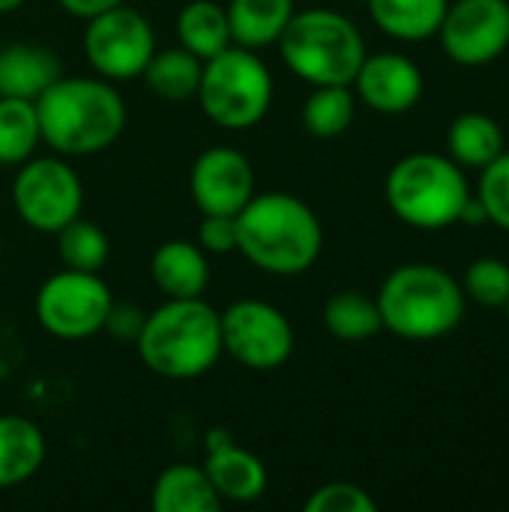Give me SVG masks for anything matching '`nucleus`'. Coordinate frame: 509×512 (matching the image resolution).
I'll use <instances>...</instances> for the list:
<instances>
[{
    "mask_svg": "<svg viewBox=\"0 0 509 512\" xmlns=\"http://www.w3.org/2000/svg\"><path fill=\"white\" fill-rule=\"evenodd\" d=\"M42 429L18 414H0V489L27 483L45 462Z\"/></svg>",
    "mask_w": 509,
    "mask_h": 512,
    "instance_id": "18",
    "label": "nucleus"
},
{
    "mask_svg": "<svg viewBox=\"0 0 509 512\" xmlns=\"http://www.w3.org/2000/svg\"><path fill=\"white\" fill-rule=\"evenodd\" d=\"M384 198L399 222L417 231H441L462 219L471 183L450 156L408 153L390 168Z\"/></svg>",
    "mask_w": 509,
    "mask_h": 512,
    "instance_id": "6",
    "label": "nucleus"
},
{
    "mask_svg": "<svg viewBox=\"0 0 509 512\" xmlns=\"http://www.w3.org/2000/svg\"><path fill=\"white\" fill-rule=\"evenodd\" d=\"M177 36H180V45L192 51L198 60H210L228 45H234L228 12L216 0L186 3L177 15Z\"/></svg>",
    "mask_w": 509,
    "mask_h": 512,
    "instance_id": "23",
    "label": "nucleus"
},
{
    "mask_svg": "<svg viewBox=\"0 0 509 512\" xmlns=\"http://www.w3.org/2000/svg\"><path fill=\"white\" fill-rule=\"evenodd\" d=\"M381 324L399 339L432 342L450 336L465 318V291L444 267L402 264L375 294Z\"/></svg>",
    "mask_w": 509,
    "mask_h": 512,
    "instance_id": "4",
    "label": "nucleus"
},
{
    "mask_svg": "<svg viewBox=\"0 0 509 512\" xmlns=\"http://www.w3.org/2000/svg\"><path fill=\"white\" fill-rule=\"evenodd\" d=\"M114 297L99 273L69 270L48 276L36 291V321L39 327L63 342H78L102 333Z\"/></svg>",
    "mask_w": 509,
    "mask_h": 512,
    "instance_id": "8",
    "label": "nucleus"
},
{
    "mask_svg": "<svg viewBox=\"0 0 509 512\" xmlns=\"http://www.w3.org/2000/svg\"><path fill=\"white\" fill-rule=\"evenodd\" d=\"M282 63L306 84H348L366 60L360 27L336 9L294 12L279 36Z\"/></svg>",
    "mask_w": 509,
    "mask_h": 512,
    "instance_id": "5",
    "label": "nucleus"
},
{
    "mask_svg": "<svg viewBox=\"0 0 509 512\" xmlns=\"http://www.w3.org/2000/svg\"><path fill=\"white\" fill-rule=\"evenodd\" d=\"M21 3H24V0H0V15H3V12H15Z\"/></svg>",
    "mask_w": 509,
    "mask_h": 512,
    "instance_id": "35",
    "label": "nucleus"
},
{
    "mask_svg": "<svg viewBox=\"0 0 509 512\" xmlns=\"http://www.w3.org/2000/svg\"><path fill=\"white\" fill-rule=\"evenodd\" d=\"M438 39L459 66L495 63L509 48V0H450Z\"/></svg>",
    "mask_w": 509,
    "mask_h": 512,
    "instance_id": "12",
    "label": "nucleus"
},
{
    "mask_svg": "<svg viewBox=\"0 0 509 512\" xmlns=\"http://www.w3.org/2000/svg\"><path fill=\"white\" fill-rule=\"evenodd\" d=\"M36 114L42 141L60 156H93L126 129V102L108 78L60 75L36 99Z\"/></svg>",
    "mask_w": 509,
    "mask_h": 512,
    "instance_id": "2",
    "label": "nucleus"
},
{
    "mask_svg": "<svg viewBox=\"0 0 509 512\" xmlns=\"http://www.w3.org/2000/svg\"><path fill=\"white\" fill-rule=\"evenodd\" d=\"M357 114V96L348 84H321L303 102V129L312 138H339L351 129Z\"/></svg>",
    "mask_w": 509,
    "mask_h": 512,
    "instance_id": "26",
    "label": "nucleus"
},
{
    "mask_svg": "<svg viewBox=\"0 0 509 512\" xmlns=\"http://www.w3.org/2000/svg\"><path fill=\"white\" fill-rule=\"evenodd\" d=\"M153 51H156L153 27L138 9L120 3L108 12L87 18L84 54L99 78L108 81L141 78Z\"/></svg>",
    "mask_w": 509,
    "mask_h": 512,
    "instance_id": "11",
    "label": "nucleus"
},
{
    "mask_svg": "<svg viewBox=\"0 0 509 512\" xmlns=\"http://www.w3.org/2000/svg\"><path fill=\"white\" fill-rule=\"evenodd\" d=\"M189 192L201 216L207 213L237 216L255 195L252 162L234 147H222V144L210 147L192 165Z\"/></svg>",
    "mask_w": 509,
    "mask_h": 512,
    "instance_id": "13",
    "label": "nucleus"
},
{
    "mask_svg": "<svg viewBox=\"0 0 509 512\" xmlns=\"http://www.w3.org/2000/svg\"><path fill=\"white\" fill-rule=\"evenodd\" d=\"M144 312L138 309V306H132V303H111V309H108V318H105V333H111L114 339H129V342H135L138 339V333H141V327H144Z\"/></svg>",
    "mask_w": 509,
    "mask_h": 512,
    "instance_id": "33",
    "label": "nucleus"
},
{
    "mask_svg": "<svg viewBox=\"0 0 509 512\" xmlns=\"http://www.w3.org/2000/svg\"><path fill=\"white\" fill-rule=\"evenodd\" d=\"M150 504L156 512H216L222 510V498L216 495L204 468L195 465H171L156 477Z\"/></svg>",
    "mask_w": 509,
    "mask_h": 512,
    "instance_id": "21",
    "label": "nucleus"
},
{
    "mask_svg": "<svg viewBox=\"0 0 509 512\" xmlns=\"http://www.w3.org/2000/svg\"><path fill=\"white\" fill-rule=\"evenodd\" d=\"M462 291L468 300L486 309H504L509 300V264L501 258H477L462 276Z\"/></svg>",
    "mask_w": 509,
    "mask_h": 512,
    "instance_id": "29",
    "label": "nucleus"
},
{
    "mask_svg": "<svg viewBox=\"0 0 509 512\" xmlns=\"http://www.w3.org/2000/svg\"><path fill=\"white\" fill-rule=\"evenodd\" d=\"M60 75V57L45 45L9 42L0 48V96L36 102Z\"/></svg>",
    "mask_w": 509,
    "mask_h": 512,
    "instance_id": "16",
    "label": "nucleus"
},
{
    "mask_svg": "<svg viewBox=\"0 0 509 512\" xmlns=\"http://www.w3.org/2000/svg\"><path fill=\"white\" fill-rule=\"evenodd\" d=\"M57 249H60L63 267L84 270V273H99L111 255L108 234L96 222H87L81 216L57 231Z\"/></svg>",
    "mask_w": 509,
    "mask_h": 512,
    "instance_id": "28",
    "label": "nucleus"
},
{
    "mask_svg": "<svg viewBox=\"0 0 509 512\" xmlns=\"http://www.w3.org/2000/svg\"><path fill=\"white\" fill-rule=\"evenodd\" d=\"M204 474L210 477L216 495L222 501H231V504H252L267 492L264 462L255 453H249L231 441H222V444L213 441L210 444Z\"/></svg>",
    "mask_w": 509,
    "mask_h": 512,
    "instance_id": "15",
    "label": "nucleus"
},
{
    "mask_svg": "<svg viewBox=\"0 0 509 512\" xmlns=\"http://www.w3.org/2000/svg\"><path fill=\"white\" fill-rule=\"evenodd\" d=\"M135 348L141 363L159 378H201L225 354L219 312L201 297L165 300L144 318Z\"/></svg>",
    "mask_w": 509,
    "mask_h": 512,
    "instance_id": "3",
    "label": "nucleus"
},
{
    "mask_svg": "<svg viewBox=\"0 0 509 512\" xmlns=\"http://www.w3.org/2000/svg\"><path fill=\"white\" fill-rule=\"evenodd\" d=\"M222 351L255 372H273L294 354V327L282 309L246 297L219 312Z\"/></svg>",
    "mask_w": 509,
    "mask_h": 512,
    "instance_id": "10",
    "label": "nucleus"
},
{
    "mask_svg": "<svg viewBox=\"0 0 509 512\" xmlns=\"http://www.w3.org/2000/svg\"><path fill=\"white\" fill-rule=\"evenodd\" d=\"M0 255H3V237H0Z\"/></svg>",
    "mask_w": 509,
    "mask_h": 512,
    "instance_id": "37",
    "label": "nucleus"
},
{
    "mask_svg": "<svg viewBox=\"0 0 509 512\" xmlns=\"http://www.w3.org/2000/svg\"><path fill=\"white\" fill-rule=\"evenodd\" d=\"M201 69H204V60H198L192 51L177 45V48L153 51L141 78L159 99L183 102V99H192L198 93Z\"/></svg>",
    "mask_w": 509,
    "mask_h": 512,
    "instance_id": "24",
    "label": "nucleus"
},
{
    "mask_svg": "<svg viewBox=\"0 0 509 512\" xmlns=\"http://www.w3.org/2000/svg\"><path fill=\"white\" fill-rule=\"evenodd\" d=\"M225 12L231 24V42L258 51L279 42L297 6L294 0H231Z\"/></svg>",
    "mask_w": 509,
    "mask_h": 512,
    "instance_id": "19",
    "label": "nucleus"
},
{
    "mask_svg": "<svg viewBox=\"0 0 509 512\" xmlns=\"http://www.w3.org/2000/svg\"><path fill=\"white\" fill-rule=\"evenodd\" d=\"M12 204L27 228L39 234H57L63 225L81 216L84 186L66 159L30 156L18 165L12 180Z\"/></svg>",
    "mask_w": 509,
    "mask_h": 512,
    "instance_id": "9",
    "label": "nucleus"
},
{
    "mask_svg": "<svg viewBox=\"0 0 509 512\" xmlns=\"http://www.w3.org/2000/svg\"><path fill=\"white\" fill-rule=\"evenodd\" d=\"M324 327L342 342H366L384 330L378 300L357 288L336 291L324 306Z\"/></svg>",
    "mask_w": 509,
    "mask_h": 512,
    "instance_id": "25",
    "label": "nucleus"
},
{
    "mask_svg": "<svg viewBox=\"0 0 509 512\" xmlns=\"http://www.w3.org/2000/svg\"><path fill=\"white\" fill-rule=\"evenodd\" d=\"M351 87L357 90L366 108L396 117L411 111L423 99L426 81L411 57L396 51H381V54H366Z\"/></svg>",
    "mask_w": 509,
    "mask_h": 512,
    "instance_id": "14",
    "label": "nucleus"
},
{
    "mask_svg": "<svg viewBox=\"0 0 509 512\" xmlns=\"http://www.w3.org/2000/svg\"><path fill=\"white\" fill-rule=\"evenodd\" d=\"M504 150L507 144L501 123L483 111H465L447 129V156L462 168L480 171Z\"/></svg>",
    "mask_w": 509,
    "mask_h": 512,
    "instance_id": "22",
    "label": "nucleus"
},
{
    "mask_svg": "<svg viewBox=\"0 0 509 512\" xmlns=\"http://www.w3.org/2000/svg\"><path fill=\"white\" fill-rule=\"evenodd\" d=\"M375 498L357 483H327L306 498V512H375Z\"/></svg>",
    "mask_w": 509,
    "mask_h": 512,
    "instance_id": "31",
    "label": "nucleus"
},
{
    "mask_svg": "<svg viewBox=\"0 0 509 512\" xmlns=\"http://www.w3.org/2000/svg\"><path fill=\"white\" fill-rule=\"evenodd\" d=\"M120 3H126V0H60V6L72 15V18H93V15H99V12H108V9H114V6H120Z\"/></svg>",
    "mask_w": 509,
    "mask_h": 512,
    "instance_id": "34",
    "label": "nucleus"
},
{
    "mask_svg": "<svg viewBox=\"0 0 509 512\" xmlns=\"http://www.w3.org/2000/svg\"><path fill=\"white\" fill-rule=\"evenodd\" d=\"M324 249L318 213L291 192H261L237 213V252L273 276L306 273Z\"/></svg>",
    "mask_w": 509,
    "mask_h": 512,
    "instance_id": "1",
    "label": "nucleus"
},
{
    "mask_svg": "<svg viewBox=\"0 0 509 512\" xmlns=\"http://www.w3.org/2000/svg\"><path fill=\"white\" fill-rule=\"evenodd\" d=\"M477 198L486 207L489 222L509 234V150L495 156L486 168H480Z\"/></svg>",
    "mask_w": 509,
    "mask_h": 512,
    "instance_id": "30",
    "label": "nucleus"
},
{
    "mask_svg": "<svg viewBox=\"0 0 509 512\" xmlns=\"http://www.w3.org/2000/svg\"><path fill=\"white\" fill-rule=\"evenodd\" d=\"M198 246L210 255L237 252V216L207 213L198 225Z\"/></svg>",
    "mask_w": 509,
    "mask_h": 512,
    "instance_id": "32",
    "label": "nucleus"
},
{
    "mask_svg": "<svg viewBox=\"0 0 509 512\" xmlns=\"http://www.w3.org/2000/svg\"><path fill=\"white\" fill-rule=\"evenodd\" d=\"M195 96L216 126L243 132L267 117L273 105V75L252 48L228 45L204 60Z\"/></svg>",
    "mask_w": 509,
    "mask_h": 512,
    "instance_id": "7",
    "label": "nucleus"
},
{
    "mask_svg": "<svg viewBox=\"0 0 509 512\" xmlns=\"http://www.w3.org/2000/svg\"><path fill=\"white\" fill-rule=\"evenodd\" d=\"M372 21L399 42H426L438 36L450 0H366Z\"/></svg>",
    "mask_w": 509,
    "mask_h": 512,
    "instance_id": "20",
    "label": "nucleus"
},
{
    "mask_svg": "<svg viewBox=\"0 0 509 512\" xmlns=\"http://www.w3.org/2000/svg\"><path fill=\"white\" fill-rule=\"evenodd\" d=\"M504 312H507V327H509V300H507V306H504Z\"/></svg>",
    "mask_w": 509,
    "mask_h": 512,
    "instance_id": "36",
    "label": "nucleus"
},
{
    "mask_svg": "<svg viewBox=\"0 0 509 512\" xmlns=\"http://www.w3.org/2000/svg\"><path fill=\"white\" fill-rule=\"evenodd\" d=\"M150 276L168 300L204 297L210 285L207 252L192 240H165L150 258Z\"/></svg>",
    "mask_w": 509,
    "mask_h": 512,
    "instance_id": "17",
    "label": "nucleus"
},
{
    "mask_svg": "<svg viewBox=\"0 0 509 512\" xmlns=\"http://www.w3.org/2000/svg\"><path fill=\"white\" fill-rule=\"evenodd\" d=\"M42 141L36 102L0 96V165H21Z\"/></svg>",
    "mask_w": 509,
    "mask_h": 512,
    "instance_id": "27",
    "label": "nucleus"
}]
</instances>
